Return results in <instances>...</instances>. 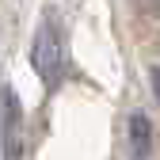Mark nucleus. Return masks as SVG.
<instances>
[{
	"mask_svg": "<svg viewBox=\"0 0 160 160\" xmlns=\"http://www.w3.org/2000/svg\"><path fill=\"white\" fill-rule=\"evenodd\" d=\"M31 65L34 72L42 76L46 88H57L65 76V38H61V27H57V19L46 15L42 27L34 34V46H31Z\"/></svg>",
	"mask_w": 160,
	"mask_h": 160,
	"instance_id": "f257e3e1",
	"label": "nucleus"
},
{
	"mask_svg": "<svg viewBox=\"0 0 160 160\" xmlns=\"http://www.w3.org/2000/svg\"><path fill=\"white\" fill-rule=\"evenodd\" d=\"M0 133H4V156L19 160V152H23V107L8 84L0 88Z\"/></svg>",
	"mask_w": 160,
	"mask_h": 160,
	"instance_id": "f03ea898",
	"label": "nucleus"
},
{
	"mask_svg": "<svg viewBox=\"0 0 160 160\" xmlns=\"http://www.w3.org/2000/svg\"><path fill=\"white\" fill-rule=\"evenodd\" d=\"M149 152H152V126H149V118L141 111H133L130 114V156L149 160Z\"/></svg>",
	"mask_w": 160,
	"mask_h": 160,
	"instance_id": "7ed1b4c3",
	"label": "nucleus"
},
{
	"mask_svg": "<svg viewBox=\"0 0 160 160\" xmlns=\"http://www.w3.org/2000/svg\"><path fill=\"white\" fill-rule=\"evenodd\" d=\"M149 80H152V95H156V103H160V65H152Z\"/></svg>",
	"mask_w": 160,
	"mask_h": 160,
	"instance_id": "20e7f679",
	"label": "nucleus"
}]
</instances>
